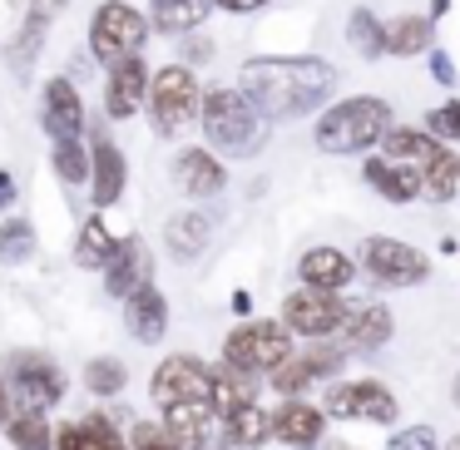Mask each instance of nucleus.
Listing matches in <instances>:
<instances>
[{
    "instance_id": "f257e3e1",
    "label": "nucleus",
    "mask_w": 460,
    "mask_h": 450,
    "mask_svg": "<svg viewBox=\"0 0 460 450\" xmlns=\"http://www.w3.org/2000/svg\"><path fill=\"white\" fill-rule=\"evenodd\" d=\"M243 94L262 119H302L312 114L332 90H337V70L312 55H268V60L243 65Z\"/></svg>"
},
{
    "instance_id": "f03ea898",
    "label": "nucleus",
    "mask_w": 460,
    "mask_h": 450,
    "mask_svg": "<svg viewBox=\"0 0 460 450\" xmlns=\"http://www.w3.org/2000/svg\"><path fill=\"white\" fill-rule=\"evenodd\" d=\"M199 124H203V139L213 149L233 154V159L258 154L262 139H268V124H262V114L252 110V100L243 90H208L203 94V110H199Z\"/></svg>"
},
{
    "instance_id": "7ed1b4c3",
    "label": "nucleus",
    "mask_w": 460,
    "mask_h": 450,
    "mask_svg": "<svg viewBox=\"0 0 460 450\" xmlns=\"http://www.w3.org/2000/svg\"><path fill=\"white\" fill-rule=\"evenodd\" d=\"M391 134V104L376 94H351L332 104L317 119V149L322 154H361Z\"/></svg>"
},
{
    "instance_id": "20e7f679",
    "label": "nucleus",
    "mask_w": 460,
    "mask_h": 450,
    "mask_svg": "<svg viewBox=\"0 0 460 450\" xmlns=\"http://www.w3.org/2000/svg\"><path fill=\"white\" fill-rule=\"evenodd\" d=\"M381 144H386L391 159L411 163V169L420 173V189H426L436 203L456 199V189H460V159L436 139V134H426V129H391Z\"/></svg>"
},
{
    "instance_id": "39448f33",
    "label": "nucleus",
    "mask_w": 460,
    "mask_h": 450,
    "mask_svg": "<svg viewBox=\"0 0 460 450\" xmlns=\"http://www.w3.org/2000/svg\"><path fill=\"white\" fill-rule=\"evenodd\" d=\"M223 357L233 371L252 376V371H278L292 357V327L288 322H243L228 341H223Z\"/></svg>"
},
{
    "instance_id": "423d86ee",
    "label": "nucleus",
    "mask_w": 460,
    "mask_h": 450,
    "mask_svg": "<svg viewBox=\"0 0 460 450\" xmlns=\"http://www.w3.org/2000/svg\"><path fill=\"white\" fill-rule=\"evenodd\" d=\"M149 110H154V129L159 134H179L183 124H193V114L203 110L199 80L189 65H164L149 84Z\"/></svg>"
},
{
    "instance_id": "0eeeda50",
    "label": "nucleus",
    "mask_w": 460,
    "mask_h": 450,
    "mask_svg": "<svg viewBox=\"0 0 460 450\" xmlns=\"http://www.w3.org/2000/svg\"><path fill=\"white\" fill-rule=\"evenodd\" d=\"M144 35H149V25H144V15L134 11L129 0H104L100 11H94V21H90V45H94V55L110 60V65L139 55Z\"/></svg>"
},
{
    "instance_id": "6e6552de",
    "label": "nucleus",
    "mask_w": 460,
    "mask_h": 450,
    "mask_svg": "<svg viewBox=\"0 0 460 450\" xmlns=\"http://www.w3.org/2000/svg\"><path fill=\"white\" fill-rule=\"evenodd\" d=\"M65 396V371L45 351H15L11 357V401L21 410H45Z\"/></svg>"
},
{
    "instance_id": "1a4fd4ad",
    "label": "nucleus",
    "mask_w": 460,
    "mask_h": 450,
    "mask_svg": "<svg viewBox=\"0 0 460 450\" xmlns=\"http://www.w3.org/2000/svg\"><path fill=\"white\" fill-rule=\"evenodd\" d=\"M327 416L391 426V420L401 416V401L391 396L381 381H341V386H332V396H327Z\"/></svg>"
},
{
    "instance_id": "9d476101",
    "label": "nucleus",
    "mask_w": 460,
    "mask_h": 450,
    "mask_svg": "<svg viewBox=\"0 0 460 450\" xmlns=\"http://www.w3.org/2000/svg\"><path fill=\"white\" fill-rule=\"evenodd\" d=\"M347 302L337 297V292H322V287H302L288 297V307H282V322H288L297 337H332V331L347 322Z\"/></svg>"
},
{
    "instance_id": "9b49d317",
    "label": "nucleus",
    "mask_w": 460,
    "mask_h": 450,
    "mask_svg": "<svg viewBox=\"0 0 460 450\" xmlns=\"http://www.w3.org/2000/svg\"><path fill=\"white\" fill-rule=\"evenodd\" d=\"M361 262H367V272L381 282V287H411V282H420L430 272L426 258L401 238H367Z\"/></svg>"
},
{
    "instance_id": "f8f14e48",
    "label": "nucleus",
    "mask_w": 460,
    "mask_h": 450,
    "mask_svg": "<svg viewBox=\"0 0 460 450\" xmlns=\"http://www.w3.org/2000/svg\"><path fill=\"white\" fill-rule=\"evenodd\" d=\"M154 401L173 406V401H213V371L199 357H169L154 371Z\"/></svg>"
},
{
    "instance_id": "ddd939ff",
    "label": "nucleus",
    "mask_w": 460,
    "mask_h": 450,
    "mask_svg": "<svg viewBox=\"0 0 460 450\" xmlns=\"http://www.w3.org/2000/svg\"><path fill=\"white\" fill-rule=\"evenodd\" d=\"M149 65H144V55H129V60H119L110 70V84H104V110H110V119H129V114L144 110V100H149Z\"/></svg>"
},
{
    "instance_id": "4468645a",
    "label": "nucleus",
    "mask_w": 460,
    "mask_h": 450,
    "mask_svg": "<svg viewBox=\"0 0 460 450\" xmlns=\"http://www.w3.org/2000/svg\"><path fill=\"white\" fill-rule=\"evenodd\" d=\"M149 272H154L149 248H144L139 238H124L119 248H114V258L104 262V287H110L114 297H134L139 287H149Z\"/></svg>"
},
{
    "instance_id": "2eb2a0df",
    "label": "nucleus",
    "mask_w": 460,
    "mask_h": 450,
    "mask_svg": "<svg viewBox=\"0 0 460 450\" xmlns=\"http://www.w3.org/2000/svg\"><path fill=\"white\" fill-rule=\"evenodd\" d=\"M45 129L55 134V144L60 139H75V134L84 129V104H80V90H75L65 75H55V80H45Z\"/></svg>"
},
{
    "instance_id": "dca6fc26",
    "label": "nucleus",
    "mask_w": 460,
    "mask_h": 450,
    "mask_svg": "<svg viewBox=\"0 0 460 450\" xmlns=\"http://www.w3.org/2000/svg\"><path fill=\"white\" fill-rule=\"evenodd\" d=\"M173 183H179L189 199H213V193L228 183V169H223L208 149H183L179 159H173Z\"/></svg>"
},
{
    "instance_id": "f3484780",
    "label": "nucleus",
    "mask_w": 460,
    "mask_h": 450,
    "mask_svg": "<svg viewBox=\"0 0 460 450\" xmlns=\"http://www.w3.org/2000/svg\"><path fill=\"white\" fill-rule=\"evenodd\" d=\"M164 430L183 450H203L213 436V401H173V406H164Z\"/></svg>"
},
{
    "instance_id": "a211bd4d",
    "label": "nucleus",
    "mask_w": 460,
    "mask_h": 450,
    "mask_svg": "<svg viewBox=\"0 0 460 450\" xmlns=\"http://www.w3.org/2000/svg\"><path fill=\"white\" fill-rule=\"evenodd\" d=\"M367 183H371V189H376L386 203H411L416 193H426V189H420V173L411 169V163L391 159V154L367 159Z\"/></svg>"
},
{
    "instance_id": "6ab92c4d",
    "label": "nucleus",
    "mask_w": 460,
    "mask_h": 450,
    "mask_svg": "<svg viewBox=\"0 0 460 450\" xmlns=\"http://www.w3.org/2000/svg\"><path fill=\"white\" fill-rule=\"evenodd\" d=\"M124 322H129V337L134 341H159L164 331H169V302H164L159 287H139L129 297V307H124Z\"/></svg>"
},
{
    "instance_id": "aec40b11",
    "label": "nucleus",
    "mask_w": 460,
    "mask_h": 450,
    "mask_svg": "<svg viewBox=\"0 0 460 450\" xmlns=\"http://www.w3.org/2000/svg\"><path fill=\"white\" fill-rule=\"evenodd\" d=\"M272 436H278L282 446H292V450H317L322 410L307 406V401H288V406L278 410V420H272Z\"/></svg>"
},
{
    "instance_id": "412c9836",
    "label": "nucleus",
    "mask_w": 460,
    "mask_h": 450,
    "mask_svg": "<svg viewBox=\"0 0 460 450\" xmlns=\"http://www.w3.org/2000/svg\"><path fill=\"white\" fill-rule=\"evenodd\" d=\"M341 366V351H312V357H288L278 371H272V386L282 391V396H297V391H307L317 376H327V371Z\"/></svg>"
},
{
    "instance_id": "4be33fe9",
    "label": "nucleus",
    "mask_w": 460,
    "mask_h": 450,
    "mask_svg": "<svg viewBox=\"0 0 460 450\" xmlns=\"http://www.w3.org/2000/svg\"><path fill=\"white\" fill-rule=\"evenodd\" d=\"M90 173H94V203L100 208H114L124 199V154L114 149L110 139H94V154H90Z\"/></svg>"
},
{
    "instance_id": "5701e85b",
    "label": "nucleus",
    "mask_w": 460,
    "mask_h": 450,
    "mask_svg": "<svg viewBox=\"0 0 460 450\" xmlns=\"http://www.w3.org/2000/svg\"><path fill=\"white\" fill-rule=\"evenodd\" d=\"M297 272H302V282H307V287L341 292L351 282V258H347V252H337V248H312V252H302Z\"/></svg>"
},
{
    "instance_id": "b1692460",
    "label": "nucleus",
    "mask_w": 460,
    "mask_h": 450,
    "mask_svg": "<svg viewBox=\"0 0 460 450\" xmlns=\"http://www.w3.org/2000/svg\"><path fill=\"white\" fill-rule=\"evenodd\" d=\"M386 337H391V312L386 307H351L347 322L337 327V341L341 347H357V351L381 347Z\"/></svg>"
},
{
    "instance_id": "393cba45",
    "label": "nucleus",
    "mask_w": 460,
    "mask_h": 450,
    "mask_svg": "<svg viewBox=\"0 0 460 450\" xmlns=\"http://www.w3.org/2000/svg\"><path fill=\"white\" fill-rule=\"evenodd\" d=\"M45 31H50V21L31 11V15H25V25L15 31V40L5 45V65H11L15 80H31L35 60H40V50H45Z\"/></svg>"
},
{
    "instance_id": "a878e982",
    "label": "nucleus",
    "mask_w": 460,
    "mask_h": 450,
    "mask_svg": "<svg viewBox=\"0 0 460 450\" xmlns=\"http://www.w3.org/2000/svg\"><path fill=\"white\" fill-rule=\"evenodd\" d=\"M208 238H213V218L208 213H173L169 218V228H164V243H169V252L173 258H199L203 248H208Z\"/></svg>"
},
{
    "instance_id": "bb28decb",
    "label": "nucleus",
    "mask_w": 460,
    "mask_h": 450,
    "mask_svg": "<svg viewBox=\"0 0 460 450\" xmlns=\"http://www.w3.org/2000/svg\"><path fill=\"white\" fill-rule=\"evenodd\" d=\"M154 5V25H159L164 35H189L199 31L203 21H208L213 0H149Z\"/></svg>"
},
{
    "instance_id": "cd10ccee",
    "label": "nucleus",
    "mask_w": 460,
    "mask_h": 450,
    "mask_svg": "<svg viewBox=\"0 0 460 450\" xmlns=\"http://www.w3.org/2000/svg\"><path fill=\"white\" fill-rule=\"evenodd\" d=\"M223 430H228L233 446H262V440L272 436V420H268V410L258 406V396H252V401H243V406H233L228 416H223Z\"/></svg>"
},
{
    "instance_id": "c85d7f7f",
    "label": "nucleus",
    "mask_w": 460,
    "mask_h": 450,
    "mask_svg": "<svg viewBox=\"0 0 460 450\" xmlns=\"http://www.w3.org/2000/svg\"><path fill=\"white\" fill-rule=\"evenodd\" d=\"M386 50L391 55L430 50V21H420V15H396V21H386Z\"/></svg>"
},
{
    "instance_id": "c756f323",
    "label": "nucleus",
    "mask_w": 460,
    "mask_h": 450,
    "mask_svg": "<svg viewBox=\"0 0 460 450\" xmlns=\"http://www.w3.org/2000/svg\"><path fill=\"white\" fill-rule=\"evenodd\" d=\"M347 35H351V45H357L361 60H381V55H386V25H381L367 5H357V11H351Z\"/></svg>"
},
{
    "instance_id": "7c9ffc66",
    "label": "nucleus",
    "mask_w": 460,
    "mask_h": 450,
    "mask_svg": "<svg viewBox=\"0 0 460 450\" xmlns=\"http://www.w3.org/2000/svg\"><path fill=\"white\" fill-rule=\"evenodd\" d=\"M114 248H119V243L104 228V218H90L80 228V243H75V262H80V268H104V262L114 258Z\"/></svg>"
},
{
    "instance_id": "2f4dec72",
    "label": "nucleus",
    "mask_w": 460,
    "mask_h": 450,
    "mask_svg": "<svg viewBox=\"0 0 460 450\" xmlns=\"http://www.w3.org/2000/svg\"><path fill=\"white\" fill-rule=\"evenodd\" d=\"M124 381H129V371H124L119 357H94L90 366H84V386H90L94 396H119Z\"/></svg>"
},
{
    "instance_id": "473e14b6",
    "label": "nucleus",
    "mask_w": 460,
    "mask_h": 450,
    "mask_svg": "<svg viewBox=\"0 0 460 450\" xmlns=\"http://www.w3.org/2000/svg\"><path fill=\"white\" fill-rule=\"evenodd\" d=\"M5 436H11L15 450H45V440H50V426H45L40 410H21V416L5 426Z\"/></svg>"
},
{
    "instance_id": "72a5a7b5",
    "label": "nucleus",
    "mask_w": 460,
    "mask_h": 450,
    "mask_svg": "<svg viewBox=\"0 0 460 450\" xmlns=\"http://www.w3.org/2000/svg\"><path fill=\"white\" fill-rule=\"evenodd\" d=\"M31 252H35V228L21 223V218H11L5 228H0V258L21 262V258H31Z\"/></svg>"
},
{
    "instance_id": "f704fd0d",
    "label": "nucleus",
    "mask_w": 460,
    "mask_h": 450,
    "mask_svg": "<svg viewBox=\"0 0 460 450\" xmlns=\"http://www.w3.org/2000/svg\"><path fill=\"white\" fill-rule=\"evenodd\" d=\"M55 173H60L65 183H80L84 173H90V159H84V149L75 139H60L55 144Z\"/></svg>"
},
{
    "instance_id": "c9c22d12",
    "label": "nucleus",
    "mask_w": 460,
    "mask_h": 450,
    "mask_svg": "<svg viewBox=\"0 0 460 450\" xmlns=\"http://www.w3.org/2000/svg\"><path fill=\"white\" fill-rule=\"evenodd\" d=\"M426 134L436 139H460V104H440V110L426 114Z\"/></svg>"
},
{
    "instance_id": "e433bc0d",
    "label": "nucleus",
    "mask_w": 460,
    "mask_h": 450,
    "mask_svg": "<svg viewBox=\"0 0 460 450\" xmlns=\"http://www.w3.org/2000/svg\"><path fill=\"white\" fill-rule=\"evenodd\" d=\"M129 440H134V450H183L179 440L169 436V430H164V426H149V420H139Z\"/></svg>"
},
{
    "instance_id": "4c0bfd02",
    "label": "nucleus",
    "mask_w": 460,
    "mask_h": 450,
    "mask_svg": "<svg viewBox=\"0 0 460 450\" xmlns=\"http://www.w3.org/2000/svg\"><path fill=\"white\" fill-rule=\"evenodd\" d=\"M80 426L90 430V440H94L100 450H129V446H124V436L114 430V420H110V416H84Z\"/></svg>"
},
{
    "instance_id": "58836bf2",
    "label": "nucleus",
    "mask_w": 460,
    "mask_h": 450,
    "mask_svg": "<svg viewBox=\"0 0 460 450\" xmlns=\"http://www.w3.org/2000/svg\"><path fill=\"white\" fill-rule=\"evenodd\" d=\"M391 450H440V446H436V430L430 426H416V430H401L391 440Z\"/></svg>"
},
{
    "instance_id": "ea45409f",
    "label": "nucleus",
    "mask_w": 460,
    "mask_h": 450,
    "mask_svg": "<svg viewBox=\"0 0 460 450\" xmlns=\"http://www.w3.org/2000/svg\"><path fill=\"white\" fill-rule=\"evenodd\" d=\"M55 450H100V446L90 440V430H84V426H65L60 436H55Z\"/></svg>"
},
{
    "instance_id": "a19ab883",
    "label": "nucleus",
    "mask_w": 460,
    "mask_h": 450,
    "mask_svg": "<svg viewBox=\"0 0 460 450\" xmlns=\"http://www.w3.org/2000/svg\"><path fill=\"white\" fill-rule=\"evenodd\" d=\"M430 75H436V84H456V65H450V55H440V50H430Z\"/></svg>"
},
{
    "instance_id": "79ce46f5",
    "label": "nucleus",
    "mask_w": 460,
    "mask_h": 450,
    "mask_svg": "<svg viewBox=\"0 0 460 450\" xmlns=\"http://www.w3.org/2000/svg\"><path fill=\"white\" fill-rule=\"evenodd\" d=\"M183 55H189L193 65L213 60V40H203V35H193V40H183Z\"/></svg>"
},
{
    "instance_id": "37998d69",
    "label": "nucleus",
    "mask_w": 460,
    "mask_h": 450,
    "mask_svg": "<svg viewBox=\"0 0 460 450\" xmlns=\"http://www.w3.org/2000/svg\"><path fill=\"white\" fill-rule=\"evenodd\" d=\"M213 5H223V11H233V15H248V11H262L268 0H213Z\"/></svg>"
},
{
    "instance_id": "c03bdc74",
    "label": "nucleus",
    "mask_w": 460,
    "mask_h": 450,
    "mask_svg": "<svg viewBox=\"0 0 460 450\" xmlns=\"http://www.w3.org/2000/svg\"><path fill=\"white\" fill-rule=\"evenodd\" d=\"M65 5H70V0H31V11H35V15H45V21H55V15L65 11Z\"/></svg>"
},
{
    "instance_id": "a18cd8bd",
    "label": "nucleus",
    "mask_w": 460,
    "mask_h": 450,
    "mask_svg": "<svg viewBox=\"0 0 460 450\" xmlns=\"http://www.w3.org/2000/svg\"><path fill=\"white\" fill-rule=\"evenodd\" d=\"M11 203H15V179L0 169V208H11Z\"/></svg>"
},
{
    "instance_id": "49530a36",
    "label": "nucleus",
    "mask_w": 460,
    "mask_h": 450,
    "mask_svg": "<svg viewBox=\"0 0 460 450\" xmlns=\"http://www.w3.org/2000/svg\"><path fill=\"white\" fill-rule=\"evenodd\" d=\"M5 410H11V391H5V381H0V420H5Z\"/></svg>"
},
{
    "instance_id": "de8ad7c7",
    "label": "nucleus",
    "mask_w": 460,
    "mask_h": 450,
    "mask_svg": "<svg viewBox=\"0 0 460 450\" xmlns=\"http://www.w3.org/2000/svg\"><path fill=\"white\" fill-rule=\"evenodd\" d=\"M450 11V0H430V15H446Z\"/></svg>"
},
{
    "instance_id": "09e8293b",
    "label": "nucleus",
    "mask_w": 460,
    "mask_h": 450,
    "mask_svg": "<svg viewBox=\"0 0 460 450\" xmlns=\"http://www.w3.org/2000/svg\"><path fill=\"white\" fill-rule=\"evenodd\" d=\"M456 406H460V376H456Z\"/></svg>"
},
{
    "instance_id": "8fccbe9b",
    "label": "nucleus",
    "mask_w": 460,
    "mask_h": 450,
    "mask_svg": "<svg viewBox=\"0 0 460 450\" xmlns=\"http://www.w3.org/2000/svg\"><path fill=\"white\" fill-rule=\"evenodd\" d=\"M450 450H460V436H456V440H450Z\"/></svg>"
},
{
    "instance_id": "3c124183",
    "label": "nucleus",
    "mask_w": 460,
    "mask_h": 450,
    "mask_svg": "<svg viewBox=\"0 0 460 450\" xmlns=\"http://www.w3.org/2000/svg\"><path fill=\"white\" fill-rule=\"evenodd\" d=\"M332 450H351V446H332Z\"/></svg>"
}]
</instances>
